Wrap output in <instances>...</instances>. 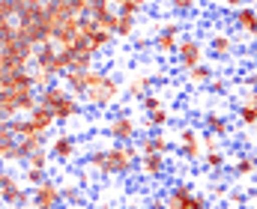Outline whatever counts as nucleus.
Wrapping results in <instances>:
<instances>
[{
    "label": "nucleus",
    "mask_w": 257,
    "mask_h": 209,
    "mask_svg": "<svg viewBox=\"0 0 257 209\" xmlns=\"http://www.w3.org/2000/svg\"><path fill=\"white\" fill-rule=\"evenodd\" d=\"M87 167L96 170L99 176H128L138 164L126 155L123 143H114L108 149H90L87 152Z\"/></svg>",
    "instance_id": "obj_1"
},
{
    "label": "nucleus",
    "mask_w": 257,
    "mask_h": 209,
    "mask_svg": "<svg viewBox=\"0 0 257 209\" xmlns=\"http://www.w3.org/2000/svg\"><path fill=\"white\" fill-rule=\"evenodd\" d=\"M120 96H123V84H120L111 72H102V75L84 90L81 102L90 105V108H111V105L120 102Z\"/></svg>",
    "instance_id": "obj_2"
},
{
    "label": "nucleus",
    "mask_w": 257,
    "mask_h": 209,
    "mask_svg": "<svg viewBox=\"0 0 257 209\" xmlns=\"http://www.w3.org/2000/svg\"><path fill=\"white\" fill-rule=\"evenodd\" d=\"M165 209H209V200L194 188L189 179H177L165 194Z\"/></svg>",
    "instance_id": "obj_3"
},
{
    "label": "nucleus",
    "mask_w": 257,
    "mask_h": 209,
    "mask_svg": "<svg viewBox=\"0 0 257 209\" xmlns=\"http://www.w3.org/2000/svg\"><path fill=\"white\" fill-rule=\"evenodd\" d=\"M203 54H206V45H203V39L200 36H194V33H183L180 36V45H177V51H174V57H177V69L186 72L197 66V63H203Z\"/></svg>",
    "instance_id": "obj_4"
},
{
    "label": "nucleus",
    "mask_w": 257,
    "mask_h": 209,
    "mask_svg": "<svg viewBox=\"0 0 257 209\" xmlns=\"http://www.w3.org/2000/svg\"><path fill=\"white\" fill-rule=\"evenodd\" d=\"M180 36H183V24L174 18V21H165L159 30H156V36H153V48H156V54L159 57H174V51H177V45H180Z\"/></svg>",
    "instance_id": "obj_5"
},
{
    "label": "nucleus",
    "mask_w": 257,
    "mask_h": 209,
    "mask_svg": "<svg viewBox=\"0 0 257 209\" xmlns=\"http://www.w3.org/2000/svg\"><path fill=\"white\" fill-rule=\"evenodd\" d=\"M33 209H63V194H60V182L57 179H42L39 185H33L30 194Z\"/></svg>",
    "instance_id": "obj_6"
},
{
    "label": "nucleus",
    "mask_w": 257,
    "mask_h": 209,
    "mask_svg": "<svg viewBox=\"0 0 257 209\" xmlns=\"http://www.w3.org/2000/svg\"><path fill=\"white\" fill-rule=\"evenodd\" d=\"M177 146L183 152V158L189 164H200L203 158V143H200V129H192V126H183L177 132Z\"/></svg>",
    "instance_id": "obj_7"
},
{
    "label": "nucleus",
    "mask_w": 257,
    "mask_h": 209,
    "mask_svg": "<svg viewBox=\"0 0 257 209\" xmlns=\"http://www.w3.org/2000/svg\"><path fill=\"white\" fill-rule=\"evenodd\" d=\"M233 30H236V36H248L251 42L257 39V6H248V3H242L239 9H233Z\"/></svg>",
    "instance_id": "obj_8"
},
{
    "label": "nucleus",
    "mask_w": 257,
    "mask_h": 209,
    "mask_svg": "<svg viewBox=\"0 0 257 209\" xmlns=\"http://www.w3.org/2000/svg\"><path fill=\"white\" fill-rule=\"evenodd\" d=\"M206 48H209V54H212L215 60H227V57H233L236 33H227V30H209Z\"/></svg>",
    "instance_id": "obj_9"
},
{
    "label": "nucleus",
    "mask_w": 257,
    "mask_h": 209,
    "mask_svg": "<svg viewBox=\"0 0 257 209\" xmlns=\"http://www.w3.org/2000/svg\"><path fill=\"white\" fill-rule=\"evenodd\" d=\"M108 138L114 140V143H132V140H138V123H135L128 114L111 117V123H108Z\"/></svg>",
    "instance_id": "obj_10"
},
{
    "label": "nucleus",
    "mask_w": 257,
    "mask_h": 209,
    "mask_svg": "<svg viewBox=\"0 0 257 209\" xmlns=\"http://www.w3.org/2000/svg\"><path fill=\"white\" fill-rule=\"evenodd\" d=\"M138 146H141V155H147V152L171 155V152H174V140L168 138V132H165V129H153L150 135L138 138Z\"/></svg>",
    "instance_id": "obj_11"
},
{
    "label": "nucleus",
    "mask_w": 257,
    "mask_h": 209,
    "mask_svg": "<svg viewBox=\"0 0 257 209\" xmlns=\"http://www.w3.org/2000/svg\"><path fill=\"white\" fill-rule=\"evenodd\" d=\"M48 152H51V158H57V161H63V164H72L75 158H78V140H75V135H69V132H63V135H57V138L51 140V146H48Z\"/></svg>",
    "instance_id": "obj_12"
},
{
    "label": "nucleus",
    "mask_w": 257,
    "mask_h": 209,
    "mask_svg": "<svg viewBox=\"0 0 257 209\" xmlns=\"http://www.w3.org/2000/svg\"><path fill=\"white\" fill-rule=\"evenodd\" d=\"M203 132H212L218 138H230L233 135V120L224 111H206L203 114Z\"/></svg>",
    "instance_id": "obj_13"
},
{
    "label": "nucleus",
    "mask_w": 257,
    "mask_h": 209,
    "mask_svg": "<svg viewBox=\"0 0 257 209\" xmlns=\"http://www.w3.org/2000/svg\"><path fill=\"white\" fill-rule=\"evenodd\" d=\"M138 167H141V173H144L147 179H162V176L168 173V155H159V152H147V155H141Z\"/></svg>",
    "instance_id": "obj_14"
},
{
    "label": "nucleus",
    "mask_w": 257,
    "mask_h": 209,
    "mask_svg": "<svg viewBox=\"0 0 257 209\" xmlns=\"http://www.w3.org/2000/svg\"><path fill=\"white\" fill-rule=\"evenodd\" d=\"M0 203H3V206H24V203H27V185L12 176V179L0 188Z\"/></svg>",
    "instance_id": "obj_15"
},
{
    "label": "nucleus",
    "mask_w": 257,
    "mask_h": 209,
    "mask_svg": "<svg viewBox=\"0 0 257 209\" xmlns=\"http://www.w3.org/2000/svg\"><path fill=\"white\" fill-rule=\"evenodd\" d=\"M87 36V48L99 57V54H105L108 48H114L117 45V39H114V33H108V30H102V27H93L90 33H84Z\"/></svg>",
    "instance_id": "obj_16"
},
{
    "label": "nucleus",
    "mask_w": 257,
    "mask_h": 209,
    "mask_svg": "<svg viewBox=\"0 0 257 209\" xmlns=\"http://www.w3.org/2000/svg\"><path fill=\"white\" fill-rule=\"evenodd\" d=\"M27 120H30V126L39 132V135H48L54 126H57V120H54V114L48 111V108H42V105H36V108H30L27 114H24Z\"/></svg>",
    "instance_id": "obj_17"
},
{
    "label": "nucleus",
    "mask_w": 257,
    "mask_h": 209,
    "mask_svg": "<svg viewBox=\"0 0 257 209\" xmlns=\"http://www.w3.org/2000/svg\"><path fill=\"white\" fill-rule=\"evenodd\" d=\"M212 75H215V66L203 60V63H197L192 69H186V84L194 87V90H206V84L212 81Z\"/></svg>",
    "instance_id": "obj_18"
},
{
    "label": "nucleus",
    "mask_w": 257,
    "mask_h": 209,
    "mask_svg": "<svg viewBox=\"0 0 257 209\" xmlns=\"http://www.w3.org/2000/svg\"><path fill=\"white\" fill-rule=\"evenodd\" d=\"M227 167H230V176H233V179L254 176V173H257V155H254V152H242V155H236Z\"/></svg>",
    "instance_id": "obj_19"
},
{
    "label": "nucleus",
    "mask_w": 257,
    "mask_h": 209,
    "mask_svg": "<svg viewBox=\"0 0 257 209\" xmlns=\"http://www.w3.org/2000/svg\"><path fill=\"white\" fill-rule=\"evenodd\" d=\"M60 81H63V87L72 93V96H84V90H87V69H66L60 75Z\"/></svg>",
    "instance_id": "obj_20"
},
{
    "label": "nucleus",
    "mask_w": 257,
    "mask_h": 209,
    "mask_svg": "<svg viewBox=\"0 0 257 209\" xmlns=\"http://www.w3.org/2000/svg\"><path fill=\"white\" fill-rule=\"evenodd\" d=\"M200 164L212 173V176H218V173H224L227 170V152L224 149H209V152H203V158H200Z\"/></svg>",
    "instance_id": "obj_21"
},
{
    "label": "nucleus",
    "mask_w": 257,
    "mask_h": 209,
    "mask_svg": "<svg viewBox=\"0 0 257 209\" xmlns=\"http://www.w3.org/2000/svg\"><path fill=\"white\" fill-rule=\"evenodd\" d=\"M135 30H138V18L135 15H117V27H114V39L117 42H132L135 39Z\"/></svg>",
    "instance_id": "obj_22"
},
{
    "label": "nucleus",
    "mask_w": 257,
    "mask_h": 209,
    "mask_svg": "<svg viewBox=\"0 0 257 209\" xmlns=\"http://www.w3.org/2000/svg\"><path fill=\"white\" fill-rule=\"evenodd\" d=\"M233 114H236V123H239L242 129H257V105L239 99L236 108H233Z\"/></svg>",
    "instance_id": "obj_23"
},
{
    "label": "nucleus",
    "mask_w": 257,
    "mask_h": 209,
    "mask_svg": "<svg viewBox=\"0 0 257 209\" xmlns=\"http://www.w3.org/2000/svg\"><path fill=\"white\" fill-rule=\"evenodd\" d=\"M15 143H18V138L6 129V123H0V164L15 161Z\"/></svg>",
    "instance_id": "obj_24"
},
{
    "label": "nucleus",
    "mask_w": 257,
    "mask_h": 209,
    "mask_svg": "<svg viewBox=\"0 0 257 209\" xmlns=\"http://www.w3.org/2000/svg\"><path fill=\"white\" fill-rule=\"evenodd\" d=\"M150 87H153V78L150 75H132L128 84L123 87V93H126L128 99H141L144 93H150Z\"/></svg>",
    "instance_id": "obj_25"
},
{
    "label": "nucleus",
    "mask_w": 257,
    "mask_h": 209,
    "mask_svg": "<svg viewBox=\"0 0 257 209\" xmlns=\"http://www.w3.org/2000/svg\"><path fill=\"white\" fill-rule=\"evenodd\" d=\"M171 120H174V111H168V108H159V111L144 114V123H147V129H150V132H153V129H168V126H171Z\"/></svg>",
    "instance_id": "obj_26"
},
{
    "label": "nucleus",
    "mask_w": 257,
    "mask_h": 209,
    "mask_svg": "<svg viewBox=\"0 0 257 209\" xmlns=\"http://www.w3.org/2000/svg\"><path fill=\"white\" fill-rule=\"evenodd\" d=\"M165 6H168L174 15H183V18H186V15H192L194 9L200 6V0H165Z\"/></svg>",
    "instance_id": "obj_27"
},
{
    "label": "nucleus",
    "mask_w": 257,
    "mask_h": 209,
    "mask_svg": "<svg viewBox=\"0 0 257 209\" xmlns=\"http://www.w3.org/2000/svg\"><path fill=\"white\" fill-rule=\"evenodd\" d=\"M138 108H141V114H150V111L165 108V99H162L159 93H144V96L138 99Z\"/></svg>",
    "instance_id": "obj_28"
},
{
    "label": "nucleus",
    "mask_w": 257,
    "mask_h": 209,
    "mask_svg": "<svg viewBox=\"0 0 257 209\" xmlns=\"http://www.w3.org/2000/svg\"><path fill=\"white\" fill-rule=\"evenodd\" d=\"M147 6H150V0H120V3H117V12H123V15H135V18H138Z\"/></svg>",
    "instance_id": "obj_29"
},
{
    "label": "nucleus",
    "mask_w": 257,
    "mask_h": 209,
    "mask_svg": "<svg viewBox=\"0 0 257 209\" xmlns=\"http://www.w3.org/2000/svg\"><path fill=\"white\" fill-rule=\"evenodd\" d=\"M200 143H203V152H209V149H224V138H218V135H212V132H203V129H200Z\"/></svg>",
    "instance_id": "obj_30"
},
{
    "label": "nucleus",
    "mask_w": 257,
    "mask_h": 209,
    "mask_svg": "<svg viewBox=\"0 0 257 209\" xmlns=\"http://www.w3.org/2000/svg\"><path fill=\"white\" fill-rule=\"evenodd\" d=\"M42 179H48V170H42V167H24V185H39Z\"/></svg>",
    "instance_id": "obj_31"
},
{
    "label": "nucleus",
    "mask_w": 257,
    "mask_h": 209,
    "mask_svg": "<svg viewBox=\"0 0 257 209\" xmlns=\"http://www.w3.org/2000/svg\"><path fill=\"white\" fill-rule=\"evenodd\" d=\"M227 84H230L227 78H218V75H212V81L206 84V90H209V93H227Z\"/></svg>",
    "instance_id": "obj_32"
},
{
    "label": "nucleus",
    "mask_w": 257,
    "mask_h": 209,
    "mask_svg": "<svg viewBox=\"0 0 257 209\" xmlns=\"http://www.w3.org/2000/svg\"><path fill=\"white\" fill-rule=\"evenodd\" d=\"M242 87H248V90H257V69L251 72V75H245V78H242Z\"/></svg>",
    "instance_id": "obj_33"
},
{
    "label": "nucleus",
    "mask_w": 257,
    "mask_h": 209,
    "mask_svg": "<svg viewBox=\"0 0 257 209\" xmlns=\"http://www.w3.org/2000/svg\"><path fill=\"white\" fill-rule=\"evenodd\" d=\"M218 3H221L224 9H230V12H233V9H239L242 3H248V0H218Z\"/></svg>",
    "instance_id": "obj_34"
},
{
    "label": "nucleus",
    "mask_w": 257,
    "mask_h": 209,
    "mask_svg": "<svg viewBox=\"0 0 257 209\" xmlns=\"http://www.w3.org/2000/svg\"><path fill=\"white\" fill-rule=\"evenodd\" d=\"M212 197H227V182H224V185L215 182V185H212Z\"/></svg>",
    "instance_id": "obj_35"
},
{
    "label": "nucleus",
    "mask_w": 257,
    "mask_h": 209,
    "mask_svg": "<svg viewBox=\"0 0 257 209\" xmlns=\"http://www.w3.org/2000/svg\"><path fill=\"white\" fill-rule=\"evenodd\" d=\"M147 48H153V39H141V42H135V51H147Z\"/></svg>",
    "instance_id": "obj_36"
},
{
    "label": "nucleus",
    "mask_w": 257,
    "mask_h": 209,
    "mask_svg": "<svg viewBox=\"0 0 257 209\" xmlns=\"http://www.w3.org/2000/svg\"><path fill=\"white\" fill-rule=\"evenodd\" d=\"M227 200H230V203H245V194H239V191H233V194H227Z\"/></svg>",
    "instance_id": "obj_37"
},
{
    "label": "nucleus",
    "mask_w": 257,
    "mask_h": 209,
    "mask_svg": "<svg viewBox=\"0 0 257 209\" xmlns=\"http://www.w3.org/2000/svg\"><path fill=\"white\" fill-rule=\"evenodd\" d=\"M150 209H165V197H153L150 200Z\"/></svg>",
    "instance_id": "obj_38"
},
{
    "label": "nucleus",
    "mask_w": 257,
    "mask_h": 209,
    "mask_svg": "<svg viewBox=\"0 0 257 209\" xmlns=\"http://www.w3.org/2000/svg\"><path fill=\"white\" fill-rule=\"evenodd\" d=\"M9 179H12V173H6V170H3V167H0V188H3V185H6V182H9Z\"/></svg>",
    "instance_id": "obj_39"
},
{
    "label": "nucleus",
    "mask_w": 257,
    "mask_h": 209,
    "mask_svg": "<svg viewBox=\"0 0 257 209\" xmlns=\"http://www.w3.org/2000/svg\"><path fill=\"white\" fill-rule=\"evenodd\" d=\"M251 63H254V69H257V45H254V51H251Z\"/></svg>",
    "instance_id": "obj_40"
}]
</instances>
